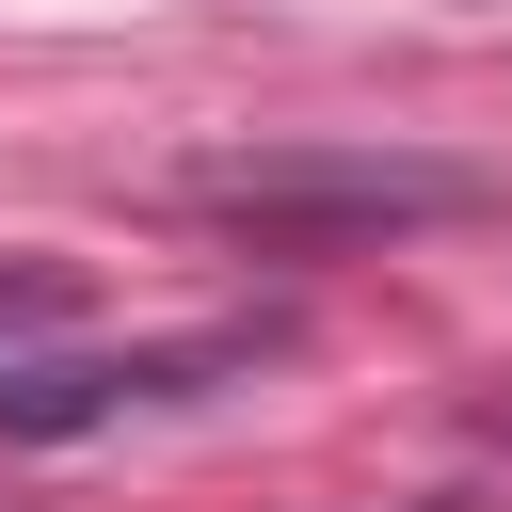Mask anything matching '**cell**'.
<instances>
[{"label":"cell","instance_id":"obj_1","mask_svg":"<svg viewBox=\"0 0 512 512\" xmlns=\"http://www.w3.org/2000/svg\"><path fill=\"white\" fill-rule=\"evenodd\" d=\"M192 208L256 256H368V240H416V224H464L480 176L464 160H416V144H256V160H208Z\"/></svg>","mask_w":512,"mask_h":512},{"label":"cell","instance_id":"obj_2","mask_svg":"<svg viewBox=\"0 0 512 512\" xmlns=\"http://www.w3.org/2000/svg\"><path fill=\"white\" fill-rule=\"evenodd\" d=\"M288 336L272 320H224V336H144V352H16L0 368V448H80V432H128V416H176L240 368H272Z\"/></svg>","mask_w":512,"mask_h":512},{"label":"cell","instance_id":"obj_3","mask_svg":"<svg viewBox=\"0 0 512 512\" xmlns=\"http://www.w3.org/2000/svg\"><path fill=\"white\" fill-rule=\"evenodd\" d=\"M32 320H64V272H0V368H16Z\"/></svg>","mask_w":512,"mask_h":512},{"label":"cell","instance_id":"obj_4","mask_svg":"<svg viewBox=\"0 0 512 512\" xmlns=\"http://www.w3.org/2000/svg\"><path fill=\"white\" fill-rule=\"evenodd\" d=\"M416 512H480V496H416Z\"/></svg>","mask_w":512,"mask_h":512},{"label":"cell","instance_id":"obj_5","mask_svg":"<svg viewBox=\"0 0 512 512\" xmlns=\"http://www.w3.org/2000/svg\"><path fill=\"white\" fill-rule=\"evenodd\" d=\"M496 432H512V384H496Z\"/></svg>","mask_w":512,"mask_h":512}]
</instances>
